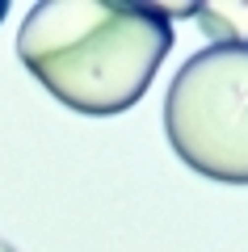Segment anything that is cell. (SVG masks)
<instances>
[{
	"instance_id": "cell-4",
	"label": "cell",
	"mask_w": 248,
	"mask_h": 252,
	"mask_svg": "<svg viewBox=\"0 0 248 252\" xmlns=\"http://www.w3.org/2000/svg\"><path fill=\"white\" fill-rule=\"evenodd\" d=\"M0 252H17V248H13V244H4V240H0Z\"/></svg>"
},
{
	"instance_id": "cell-5",
	"label": "cell",
	"mask_w": 248,
	"mask_h": 252,
	"mask_svg": "<svg viewBox=\"0 0 248 252\" xmlns=\"http://www.w3.org/2000/svg\"><path fill=\"white\" fill-rule=\"evenodd\" d=\"M4 13H9V4H4V0H0V17H4Z\"/></svg>"
},
{
	"instance_id": "cell-3",
	"label": "cell",
	"mask_w": 248,
	"mask_h": 252,
	"mask_svg": "<svg viewBox=\"0 0 248 252\" xmlns=\"http://www.w3.org/2000/svg\"><path fill=\"white\" fill-rule=\"evenodd\" d=\"M194 17L211 46H248V0H211L194 4Z\"/></svg>"
},
{
	"instance_id": "cell-2",
	"label": "cell",
	"mask_w": 248,
	"mask_h": 252,
	"mask_svg": "<svg viewBox=\"0 0 248 252\" xmlns=\"http://www.w3.org/2000/svg\"><path fill=\"white\" fill-rule=\"evenodd\" d=\"M164 135L206 181L248 185V46H202L164 93Z\"/></svg>"
},
{
	"instance_id": "cell-1",
	"label": "cell",
	"mask_w": 248,
	"mask_h": 252,
	"mask_svg": "<svg viewBox=\"0 0 248 252\" xmlns=\"http://www.w3.org/2000/svg\"><path fill=\"white\" fill-rule=\"evenodd\" d=\"M173 46L160 4L38 0L17 30V59L76 114L109 118L143 101Z\"/></svg>"
}]
</instances>
